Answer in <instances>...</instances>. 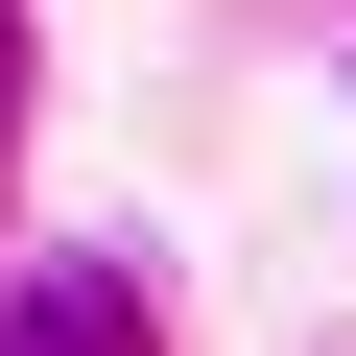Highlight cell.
Segmentation results:
<instances>
[{"mask_svg":"<svg viewBox=\"0 0 356 356\" xmlns=\"http://www.w3.org/2000/svg\"><path fill=\"white\" fill-rule=\"evenodd\" d=\"M0 166H24V0H0Z\"/></svg>","mask_w":356,"mask_h":356,"instance_id":"7a4b0ae2","label":"cell"},{"mask_svg":"<svg viewBox=\"0 0 356 356\" xmlns=\"http://www.w3.org/2000/svg\"><path fill=\"white\" fill-rule=\"evenodd\" d=\"M0 356H143V285L119 261H48L24 309H0Z\"/></svg>","mask_w":356,"mask_h":356,"instance_id":"6da1fadb","label":"cell"}]
</instances>
